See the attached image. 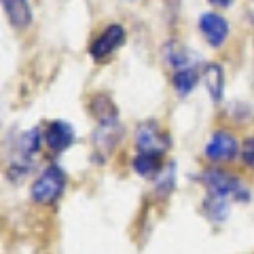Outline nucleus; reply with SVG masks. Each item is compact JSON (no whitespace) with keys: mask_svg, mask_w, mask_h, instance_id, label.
I'll return each instance as SVG.
<instances>
[{"mask_svg":"<svg viewBox=\"0 0 254 254\" xmlns=\"http://www.w3.org/2000/svg\"><path fill=\"white\" fill-rule=\"evenodd\" d=\"M2 9L13 28H28L32 21V11L28 0H2Z\"/></svg>","mask_w":254,"mask_h":254,"instance_id":"9","label":"nucleus"},{"mask_svg":"<svg viewBox=\"0 0 254 254\" xmlns=\"http://www.w3.org/2000/svg\"><path fill=\"white\" fill-rule=\"evenodd\" d=\"M201 182L208 189V195L218 197V199H237V201H248V189H244L240 178L233 174H227L225 170L210 168L201 174Z\"/></svg>","mask_w":254,"mask_h":254,"instance_id":"1","label":"nucleus"},{"mask_svg":"<svg viewBox=\"0 0 254 254\" xmlns=\"http://www.w3.org/2000/svg\"><path fill=\"white\" fill-rule=\"evenodd\" d=\"M133 142H136L138 153H159L163 155L170 148V138L165 131L159 127L157 121H144L136 127L133 133Z\"/></svg>","mask_w":254,"mask_h":254,"instance_id":"3","label":"nucleus"},{"mask_svg":"<svg viewBox=\"0 0 254 254\" xmlns=\"http://www.w3.org/2000/svg\"><path fill=\"white\" fill-rule=\"evenodd\" d=\"M212 6H216V9H227L229 4H233V0H208Z\"/></svg>","mask_w":254,"mask_h":254,"instance_id":"18","label":"nucleus"},{"mask_svg":"<svg viewBox=\"0 0 254 254\" xmlns=\"http://www.w3.org/2000/svg\"><path fill=\"white\" fill-rule=\"evenodd\" d=\"M125 41V30L119 23H110V26L95 38L89 47V55L95 62H104L110 53H115Z\"/></svg>","mask_w":254,"mask_h":254,"instance_id":"4","label":"nucleus"},{"mask_svg":"<svg viewBox=\"0 0 254 254\" xmlns=\"http://www.w3.org/2000/svg\"><path fill=\"white\" fill-rule=\"evenodd\" d=\"M121 133H123V129H121L119 119L100 123L95 127V131L91 133V142H93V148H95V153H98L100 159H106L110 153H113L117 142L121 140Z\"/></svg>","mask_w":254,"mask_h":254,"instance_id":"5","label":"nucleus"},{"mask_svg":"<svg viewBox=\"0 0 254 254\" xmlns=\"http://www.w3.org/2000/svg\"><path fill=\"white\" fill-rule=\"evenodd\" d=\"M174 172H176V165L170 163L168 168H165V172L161 170V174H159V180H157V190H159V195H168L172 187H174Z\"/></svg>","mask_w":254,"mask_h":254,"instance_id":"16","label":"nucleus"},{"mask_svg":"<svg viewBox=\"0 0 254 254\" xmlns=\"http://www.w3.org/2000/svg\"><path fill=\"white\" fill-rule=\"evenodd\" d=\"M203 83L208 87V93L212 102H220L225 93V70L220 64H208L203 72Z\"/></svg>","mask_w":254,"mask_h":254,"instance_id":"11","label":"nucleus"},{"mask_svg":"<svg viewBox=\"0 0 254 254\" xmlns=\"http://www.w3.org/2000/svg\"><path fill=\"white\" fill-rule=\"evenodd\" d=\"M237 153H240V144H237L235 136L227 131H216L210 138L208 144H205V157L214 163L231 161V159L237 157Z\"/></svg>","mask_w":254,"mask_h":254,"instance_id":"6","label":"nucleus"},{"mask_svg":"<svg viewBox=\"0 0 254 254\" xmlns=\"http://www.w3.org/2000/svg\"><path fill=\"white\" fill-rule=\"evenodd\" d=\"M38 148H41V129L32 127V129L23 131L21 138L17 140V157L30 159L34 153H38Z\"/></svg>","mask_w":254,"mask_h":254,"instance_id":"14","label":"nucleus"},{"mask_svg":"<svg viewBox=\"0 0 254 254\" xmlns=\"http://www.w3.org/2000/svg\"><path fill=\"white\" fill-rule=\"evenodd\" d=\"M199 32L210 47H222L229 36V23L218 13H203L199 17Z\"/></svg>","mask_w":254,"mask_h":254,"instance_id":"7","label":"nucleus"},{"mask_svg":"<svg viewBox=\"0 0 254 254\" xmlns=\"http://www.w3.org/2000/svg\"><path fill=\"white\" fill-rule=\"evenodd\" d=\"M91 115L98 119V123H106V121H115V119H119L113 100L104 93H98L91 100Z\"/></svg>","mask_w":254,"mask_h":254,"instance_id":"13","label":"nucleus"},{"mask_svg":"<svg viewBox=\"0 0 254 254\" xmlns=\"http://www.w3.org/2000/svg\"><path fill=\"white\" fill-rule=\"evenodd\" d=\"M242 161L248 165V168L254 170V136L244 142V146H242Z\"/></svg>","mask_w":254,"mask_h":254,"instance_id":"17","label":"nucleus"},{"mask_svg":"<svg viewBox=\"0 0 254 254\" xmlns=\"http://www.w3.org/2000/svg\"><path fill=\"white\" fill-rule=\"evenodd\" d=\"M203 210L208 212V216L212 220H225L229 216V201L208 195V199H205V203H203Z\"/></svg>","mask_w":254,"mask_h":254,"instance_id":"15","label":"nucleus"},{"mask_svg":"<svg viewBox=\"0 0 254 254\" xmlns=\"http://www.w3.org/2000/svg\"><path fill=\"white\" fill-rule=\"evenodd\" d=\"M72 142H74V129L66 121H53L45 129V144L53 153H64L66 148L72 146Z\"/></svg>","mask_w":254,"mask_h":254,"instance_id":"8","label":"nucleus"},{"mask_svg":"<svg viewBox=\"0 0 254 254\" xmlns=\"http://www.w3.org/2000/svg\"><path fill=\"white\" fill-rule=\"evenodd\" d=\"M174 89H176L178 95H189L190 91L195 89L197 81H199V72H197L195 66H187V68H178L176 72H174Z\"/></svg>","mask_w":254,"mask_h":254,"instance_id":"12","label":"nucleus"},{"mask_svg":"<svg viewBox=\"0 0 254 254\" xmlns=\"http://www.w3.org/2000/svg\"><path fill=\"white\" fill-rule=\"evenodd\" d=\"M163 155L159 153H138L133 157V170L136 174H140L142 178H153V176H159L163 170Z\"/></svg>","mask_w":254,"mask_h":254,"instance_id":"10","label":"nucleus"},{"mask_svg":"<svg viewBox=\"0 0 254 254\" xmlns=\"http://www.w3.org/2000/svg\"><path fill=\"white\" fill-rule=\"evenodd\" d=\"M64 187H66V174H64V170H60L58 165H49V168L43 170L41 176L32 182L30 197L34 203L49 205L62 197Z\"/></svg>","mask_w":254,"mask_h":254,"instance_id":"2","label":"nucleus"}]
</instances>
